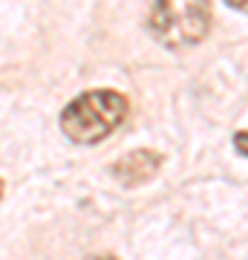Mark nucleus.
<instances>
[{
    "mask_svg": "<svg viewBox=\"0 0 248 260\" xmlns=\"http://www.w3.org/2000/svg\"><path fill=\"white\" fill-rule=\"evenodd\" d=\"M127 99L116 90H90L64 107L61 130L75 145H95L127 119Z\"/></svg>",
    "mask_w": 248,
    "mask_h": 260,
    "instance_id": "1",
    "label": "nucleus"
},
{
    "mask_svg": "<svg viewBox=\"0 0 248 260\" xmlns=\"http://www.w3.org/2000/svg\"><path fill=\"white\" fill-rule=\"evenodd\" d=\"M150 32L170 49L199 44L211 32L208 0H156L150 15Z\"/></svg>",
    "mask_w": 248,
    "mask_h": 260,
    "instance_id": "2",
    "label": "nucleus"
},
{
    "mask_svg": "<svg viewBox=\"0 0 248 260\" xmlns=\"http://www.w3.org/2000/svg\"><path fill=\"white\" fill-rule=\"evenodd\" d=\"M159 165H162L159 153H153V150H133L121 162H116V177L124 185H138V182L153 177L159 171Z\"/></svg>",
    "mask_w": 248,
    "mask_h": 260,
    "instance_id": "3",
    "label": "nucleus"
},
{
    "mask_svg": "<svg viewBox=\"0 0 248 260\" xmlns=\"http://www.w3.org/2000/svg\"><path fill=\"white\" fill-rule=\"evenodd\" d=\"M234 145H237V150L242 153V156H248V130H242V133L234 136Z\"/></svg>",
    "mask_w": 248,
    "mask_h": 260,
    "instance_id": "4",
    "label": "nucleus"
},
{
    "mask_svg": "<svg viewBox=\"0 0 248 260\" xmlns=\"http://www.w3.org/2000/svg\"><path fill=\"white\" fill-rule=\"evenodd\" d=\"M228 6H234V9H239V12H245L248 15V0H225Z\"/></svg>",
    "mask_w": 248,
    "mask_h": 260,
    "instance_id": "5",
    "label": "nucleus"
},
{
    "mask_svg": "<svg viewBox=\"0 0 248 260\" xmlns=\"http://www.w3.org/2000/svg\"><path fill=\"white\" fill-rule=\"evenodd\" d=\"M92 260H119V257H110V254H101V257H92Z\"/></svg>",
    "mask_w": 248,
    "mask_h": 260,
    "instance_id": "6",
    "label": "nucleus"
},
{
    "mask_svg": "<svg viewBox=\"0 0 248 260\" xmlns=\"http://www.w3.org/2000/svg\"><path fill=\"white\" fill-rule=\"evenodd\" d=\"M0 197H3V179H0Z\"/></svg>",
    "mask_w": 248,
    "mask_h": 260,
    "instance_id": "7",
    "label": "nucleus"
}]
</instances>
